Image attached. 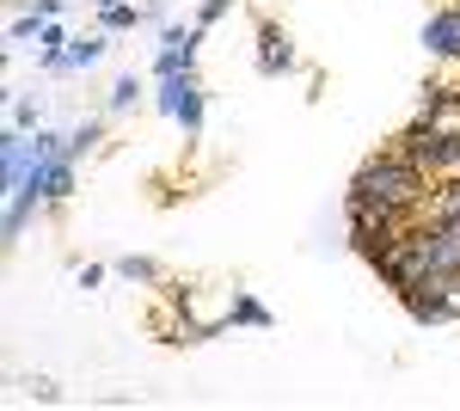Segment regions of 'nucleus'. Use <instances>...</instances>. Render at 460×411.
Masks as SVG:
<instances>
[{
  "label": "nucleus",
  "instance_id": "1",
  "mask_svg": "<svg viewBox=\"0 0 460 411\" xmlns=\"http://www.w3.org/2000/svg\"><path fill=\"white\" fill-rule=\"evenodd\" d=\"M429 197H436V178L393 141V147L368 154V160L356 166L350 191H344V215L375 209V215H405V221H418V215L429 209Z\"/></svg>",
  "mask_w": 460,
  "mask_h": 411
},
{
  "label": "nucleus",
  "instance_id": "2",
  "mask_svg": "<svg viewBox=\"0 0 460 411\" xmlns=\"http://www.w3.org/2000/svg\"><path fill=\"white\" fill-rule=\"evenodd\" d=\"M203 25L190 19V25H160V49H154V62L147 74L154 80H172V74H197V49H203Z\"/></svg>",
  "mask_w": 460,
  "mask_h": 411
},
{
  "label": "nucleus",
  "instance_id": "3",
  "mask_svg": "<svg viewBox=\"0 0 460 411\" xmlns=\"http://www.w3.org/2000/svg\"><path fill=\"white\" fill-rule=\"evenodd\" d=\"M405 228H411L405 215H375V209H356V215H350V252H356V258H368V264H381L393 246L405 240Z\"/></svg>",
  "mask_w": 460,
  "mask_h": 411
},
{
  "label": "nucleus",
  "instance_id": "4",
  "mask_svg": "<svg viewBox=\"0 0 460 411\" xmlns=\"http://www.w3.org/2000/svg\"><path fill=\"white\" fill-rule=\"evenodd\" d=\"M252 62L264 80H283V74L301 68V49H295V37L283 31V19H258V49H252Z\"/></svg>",
  "mask_w": 460,
  "mask_h": 411
},
{
  "label": "nucleus",
  "instance_id": "5",
  "mask_svg": "<svg viewBox=\"0 0 460 411\" xmlns=\"http://www.w3.org/2000/svg\"><path fill=\"white\" fill-rule=\"evenodd\" d=\"M424 49L436 62H460V0L424 19Z\"/></svg>",
  "mask_w": 460,
  "mask_h": 411
},
{
  "label": "nucleus",
  "instance_id": "6",
  "mask_svg": "<svg viewBox=\"0 0 460 411\" xmlns=\"http://www.w3.org/2000/svg\"><path fill=\"white\" fill-rule=\"evenodd\" d=\"M418 123H460V86H448V80L424 86V99H418Z\"/></svg>",
  "mask_w": 460,
  "mask_h": 411
},
{
  "label": "nucleus",
  "instance_id": "7",
  "mask_svg": "<svg viewBox=\"0 0 460 411\" xmlns=\"http://www.w3.org/2000/svg\"><path fill=\"white\" fill-rule=\"evenodd\" d=\"M111 271L123 276V282H142V289H160L166 282V271H160V258H147V252H123Z\"/></svg>",
  "mask_w": 460,
  "mask_h": 411
},
{
  "label": "nucleus",
  "instance_id": "8",
  "mask_svg": "<svg viewBox=\"0 0 460 411\" xmlns=\"http://www.w3.org/2000/svg\"><path fill=\"white\" fill-rule=\"evenodd\" d=\"M203 111H209V93H203V80H190V93H184V104H178V130H184V141H203Z\"/></svg>",
  "mask_w": 460,
  "mask_h": 411
},
{
  "label": "nucleus",
  "instance_id": "9",
  "mask_svg": "<svg viewBox=\"0 0 460 411\" xmlns=\"http://www.w3.org/2000/svg\"><path fill=\"white\" fill-rule=\"evenodd\" d=\"M105 56H111V31H93V37H74V43H68V62H74V74L99 68Z\"/></svg>",
  "mask_w": 460,
  "mask_h": 411
},
{
  "label": "nucleus",
  "instance_id": "10",
  "mask_svg": "<svg viewBox=\"0 0 460 411\" xmlns=\"http://www.w3.org/2000/svg\"><path fill=\"white\" fill-rule=\"evenodd\" d=\"M227 326H252V332H264V326H277V313L264 308L258 295L240 289V295H234V308H227Z\"/></svg>",
  "mask_w": 460,
  "mask_h": 411
},
{
  "label": "nucleus",
  "instance_id": "11",
  "mask_svg": "<svg viewBox=\"0 0 460 411\" xmlns=\"http://www.w3.org/2000/svg\"><path fill=\"white\" fill-rule=\"evenodd\" d=\"M190 80H197V74H172V80H154V111H160V117H178V104H184V93H190Z\"/></svg>",
  "mask_w": 460,
  "mask_h": 411
},
{
  "label": "nucleus",
  "instance_id": "12",
  "mask_svg": "<svg viewBox=\"0 0 460 411\" xmlns=\"http://www.w3.org/2000/svg\"><path fill=\"white\" fill-rule=\"evenodd\" d=\"M136 25H147V6H136V0L99 6V31H136Z\"/></svg>",
  "mask_w": 460,
  "mask_h": 411
},
{
  "label": "nucleus",
  "instance_id": "13",
  "mask_svg": "<svg viewBox=\"0 0 460 411\" xmlns=\"http://www.w3.org/2000/svg\"><path fill=\"white\" fill-rule=\"evenodd\" d=\"M99 141H105V117H86V123H74V130H68V160H86Z\"/></svg>",
  "mask_w": 460,
  "mask_h": 411
},
{
  "label": "nucleus",
  "instance_id": "14",
  "mask_svg": "<svg viewBox=\"0 0 460 411\" xmlns=\"http://www.w3.org/2000/svg\"><path fill=\"white\" fill-rule=\"evenodd\" d=\"M142 93H147V86L136 80V74H117V86L105 93V111H111V117H117V111H136V104H142Z\"/></svg>",
  "mask_w": 460,
  "mask_h": 411
},
{
  "label": "nucleus",
  "instance_id": "15",
  "mask_svg": "<svg viewBox=\"0 0 460 411\" xmlns=\"http://www.w3.org/2000/svg\"><path fill=\"white\" fill-rule=\"evenodd\" d=\"M6 123L31 136V130H43V104H37V99H13V117H6Z\"/></svg>",
  "mask_w": 460,
  "mask_h": 411
},
{
  "label": "nucleus",
  "instance_id": "16",
  "mask_svg": "<svg viewBox=\"0 0 460 411\" xmlns=\"http://www.w3.org/2000/svg\"><path fill=\"white\" fill-rule=\"evenodd\" d=\"M74 37L62 31V19H43V31H37V49H68Z\"/></svg>",
  "mask_w": 460,
  "mask_h": 411
},
{
  "label": "nucleus",
  "instance_id": "17",
  "mask_svg": "<svg viewBox=\"0 0 460 411\" xmlns=\"http://www.w3.org/2000/svg\"><path fill=\"white\" fill-rule=\"evenodd\" d=\"M234 6H240V0H197V25L209 31L215 19H221V13H234Z\"/></svg>",
  "mask_w": 460,
  "mask_h": 411
},
{
  "label": "nucleus",
  "instance_id": "18",
  "mask_svg": "<svg viewBox=\"0 0 460 411\" xmlns=\"http://www.w3.org/2000/svg\"><path fill=\"white\" fill-rule=\"evenodd\" d=\"M429 203H442V209H455V215H460V178H442V184H436V197H429Z\"/></svg>",
  "mask_w": 460,
  "mask_h": 411
},
{
  "label": "nucleus",
  "instance_id": "19",
  "mask_svg": "<svg viewBox=\"0 0 460 411\" xmlns=\"http://www.w3.org/2000/svg\"><path fill=\"white\" fill-rule=\"evenodd\" d=\"M105 264H80V289H105Z\"/></svg>",
  "mask_w": 460,
  "mask_h": 411
},
{
  "label": "nucleus",
  "instance_id": "20",
  "mask_svg": "<svg viewBox=\"0 0 460 411\" xmlns=\"http://www.w3.org/2000/svg\"><path fill=\"white\" fill-rule=\"evenodd\" d=\"M25 387H31L43 406H56V399H62V387H56V380H25Z\"/></svg>",
  "mask_w": 460,
  "mask_h": 411
},
{
  "label": "nucleus",
  "instance_id": "21",
  "mask_svg": "<svg viewBox=\"0 0 460 411\" xmlns=\"http://www.w3.org/2000/svg\"><path fill=\"white\" fill-rule=\"evenodd\" d=\"M86 6H123V0H86Z\"/></svg>",
  "mask_w": 460,
  "mask_h": 411
}]
</instances>
